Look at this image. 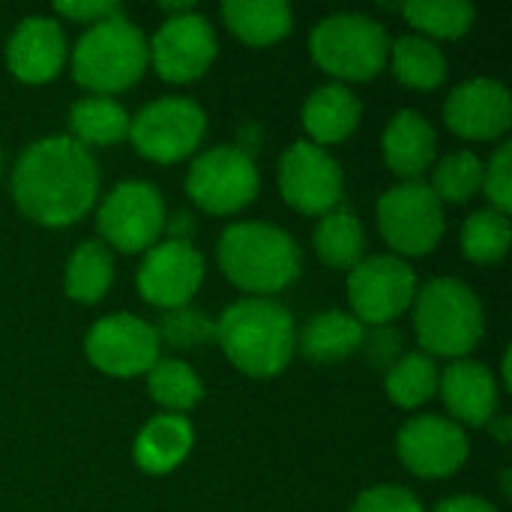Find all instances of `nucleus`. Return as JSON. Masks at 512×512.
Listing matches in <instances>:
<instances>
[{
	"label": "nucleus",
	"instance_id": "6",
	"mask_svg": "<svg viewBox=\"0 0 512 512\" xmlns=\"http://www.w3.org/2000/svg\"><path fill=\"white\" fill-rule=\"evenodd\" d=\"M312 60L333 78L369 81L375 78L390 57V36L375 18L342 12L324 18L309 39Z\"/></svg>",
	"mask_w": 512,
	"mask_h": 512
},
{
	"label": "nucleus",
	"instance_id": "37",
	"mask_svg": "<svg viewBox=\"0 0 512 512\" xmlns=\"http://www.w3.org/2000/svg\"><path fill=\"white\" fill-rule=\"evenodd\" d=\"M57 15H66L72 21H81V24H99L111 15H120V6L111 3V0H75V3H57L54 6Z\"/></svg>",
	"mask_w": 512,
	"mask_h": 512
},
{
	"label": "nucleus",
	"instance_id": "31",
	"mask_svg": "<svg viewBox=\"0 0 512 512\" xmlns=\"http://www.w3.org/2000/svg\"><path fill=\"white\" fill-rule=\"evenodd\" d=\"M402 15L411 27L435 39H459L474 24V6L462 0H414L402 6Z\"/></svg>",
	"mask_w": 512,
	"mask_h": 512
},
{
	"label": "nucleus",
	"instance_id": "32",
	"mask_svg": "<svg viewBox=\"0 0 512 512\" xmlns=\"http://www.w3.org/2000/svg\"><path fill=\"white\" fill-rule=\"evenodd\" d=\"M510 219L498 210L474 213L462 228V252L474 264H498L510 249Z\"/></svg>",
	"mask_w": 512,
	"mask_h": 512
},
{
	"label": "nucleus",
	"instance_id": "10",
	"mask_svg": "<svg viewBox=\"0 0 512 512\" xmlns=\"http://www.w3.org/2000/svg\"><path fill=\"white\" fill-rule=\"evenodd\" d=\"M417 297V276L411 264L393 255L363 258L348 273V300L354 318L366 324H390L402 312L411 309Z\"/></svg>",
	"mask_w": 512,
	"mask_h": 512
},
{
	"label": "nucleus",
	"instance_id": "5",
	"mask_svg": "<svg viewBox=\"0 0 512 512\" xmlns=\"http://www.w3.org/2000/svg\"><path fill=\"white\" fill-rule=\"evenodd\" d=\"M483 306L459 279H432L414 297L417 339L429 357H465L483 336Z\"/></svg>",
	"mask_w": 512,
	"mask_h": 512
},
{
	"label": "nucleus",
	"instance_id": "15",
	"mask_svg": "<svg viewBox=\"0 0 512 512\" xmlns=\"http://www.w3.org/2000/svg\"><path fill=\"white\" fill-rule=\"evenodd\" d=\"M204 279V258L189 240H162L150 246L141 270L138 291L159 309H183Z\"/></svg>",
	"mask_w": 512,
	"mask_h": 512
},
{
	"label": "nucleus",
	"instance_id": "41",
	"mask_svg": "<svg viewBox=\"0 0 512 512\" xmlns=\"http://www.w3.org/2000/svg\"><path fill=\"white\" fill-rule=\"evenodd\" d=\"M0 165H3V156H0Z\"/></svg>",
	"mask_w": 512,
	"mask_h": 512
},
{
	"label": "nucleus",
	"instance_id": "25",
	"mask_svg": "<svg viewBox=\"0 0 512 512\" xmlns=\"http://www.w3.org/2000/svg\"><path fill=\"white\" fill-rule=\"evenodd\" d=\"M69 132L81 147H111L129 138V114L111 96H87L72 105Z\"/></svg>",
	"mask_w": 512,
	"mask_h": 512
},
{
	"label": "nucleus",
	"instance_id": "19",
	"mask_svg": "<svg viewBox=\"0 0 512 512\" xmlns=\"http://www.w3.org/2000/svg\"><path fill=\"white\" fill-rule=\"evenodd\" d=\"M438 390L456 420L468 426L492 423L495 408H498V384H495V375L483 363L456 360L438 381Z\"/></svg>",
	"mask_w": 512,
	"mask_h": 512
},
{
	"label": "nucleus",
	"instance_id": "16",
	"mask_svg": "<svg viewBox=\"0 0 512 512\" xmlns=\"http://www.w3.org/2000/svg\"><path fill=\"white\" fill-rule=\"evenodd\" d=\"M468 435L441 417H417L399 432V459L405 468L426 480L453 477L468 462Z\"/></svg>",
	"mask_w": 512,
	"mask_h": 512
},
{
	"label": "nucleus",
	"instance_id": "21",
	"mask_svg": "<svg viewBox=\"0 0 512 512\" xmlns=\"http://www.w3.org/2000/svg\"><path fill=\"white\" fill-rule=\"evenodd\" d=\"M192 450V426L180 414L153 417L135 438V462L147 474L174 471Z\"/></svg>",
	"mask_w": 512,
	"mask_h": 512
},
{
	"label": "nucleus",
	"instance_id": "23",
	"mask_svg": "<svg viewBox=\"0 0 512 512\" xmlns=\"http://www.w3.org/2000/svg\"><path fill=\"white\" fill-rule=\"evenodd\" d=\"M363 339H366V327L354 315L333 309L315 315L306 324V330L300 333V351L312 363H339L351 357L357 348H363Z\"/></svg>",
	"mask_w": 512,
	"mask_h": 512
},
{
	"label": "nucleus",
	"instance_id": "40",
	"mask_svg": "<svg viewBox=\"0 0 512 512\" xmlns=\"http://www.w3.org/2000/svg\"><path fill=\"white\" fill-rule=\"evenodd\" d=\"M492 429H495V438H498V441H507V438H510V420H498Z\"/></svg>",
	"mask_w": 512,
	"mask_h": 512
},
{
	"label": "nucleus",
	"instance_id": "7",
	"mask_svg": "<svg viewBox=\"0 0 512 512\" xmlns=\"http://www.w3.org/2000/svg\"><path fill=\"white\" fill-rule=\"evenodd\" d=\"M261 186L252 156L240 147H213L201 153L186 177L189 198L213 216H228L255 201Z\"/></svg>",
	"mask_w": 512,
	"mask_h": 512
},
{
	"label": "nucleus",
	"instance_id": "29",
	"mask_svg": "<svg viewBox=\"0 0 512 512\" xmlns=\"http://www.w3.org/2000/svg\"><path fill=\"white\" fill-rule=\"evenodd\" d=\"M438 366L429 354H405L390 366L387 396L399 408H420L438 393Z\"/></svg>",
	"mask_w": 512,
	"mask_h": 512
},
{
	"label": "nucleus",
	"instance_id": "33",
	"mask_svg": "<svg viewBox=\"0 0 512 512\" xmlns=\"http://www.w3.org/2000/svg\"><path fill=\"white\" fill-rule=\"evenodd\" d=\"M483 171H486V165L477 159V153H471V150L450 153L435 168L432 192L441 201L465 204V201H471L483 189Z\"/></svg>",
	"mask_w": 512,
	"mask_h": 512
},
{
	"label": "nucleus",
	"instance_id": "2",
	"mask_svg": "<svg viewBox=\"0 0 512 512\" xmlns=\"http://www.w3.org/2000/svg\"><path fill=\"white\" fill-rule=\"evenodd\" d=\"M216 339L228 360L252 378L279 375L297 348L294 318L285 306L264 297L240 300L225 309L216 324Z\"/></svg>",
	"mask_w": 512,
	"mask_h": 512
},
{
	"label": "nucleus",
	"instance_id": "34",
	"mask_svg": "<svg viewBox=\"0 0 512 512\" xmlns=\"http://www.w3.org/2000/svg\"><path fill=\"white\" fill-rule=\"evenodd\" d=\"M159 336H165L171 345H180V348H189V345H198V342H207V339H216V324H210L207 318H201L195 309H174L165 315L162 321V330H156Z\"/></svg>",
	"mask_w": 512,
	"mask_h": 512
},
{
	"label": "nucleus",
	"instance_id": "30",
	"mask_svg": "<svg viewBox=\"0 0 512 512\" xmlns=\"http://www.w3.org/2000/svg\"><path fill=\"white\" fill-rule=\"evenodd\" d=\"M147 390L168 414L180 417L204 396L198 375L183 360H156V366L147 372Z\"/></svg>",
	"mask_w": 512,
	"mask_h": 512
},
{
	"label": "nucleus",
	"instance_id": "18",
	"mask_svg": "<svg viewBox=\"0 0 512 512\" xmlns=\"http://www.w3.org/2000/svg\"><path fill=\"white\" fill-rule=\"evenodd\" d=\"M63 60H66V36L57 21L42 15L24 18L6 45L9 72L24 84L51 81L63 69Z\"/></svg>",
	"mask_w": 512,
	"mask_h": 512
},
{
	"label": "nucleus",
	"instance_id": "14",
	"mask_svg": "<svg viewBox=\"0 0 512 512\" xmlns=\"http://www.w3.org/2000/svg\"><path fill=\"white\" fill-rule=\"evenodd\" d=\"M159 333L135 315L102 318L87 333V357L96 369L114 378L150 372L159 360Z\"/></svg>",
	"mask_w": 512,
	"mask_h": 512
},
{
	"label": "nucleus",
	"instance_id": "26",
	"mask_svg": "<svg viewBox=\"0 0 512 512\" xmlns=\"http://www.w3.org/2000/svg\"><path fill=\"white\" fill-rule=\"evenodd\" d=\"M315 252L333 270H354L366 252V234L351 207L330 210L315 228Z\"/></svg>",
	"mask_w": 512,
	"mask_h": 512
},
{
	"label": "nucleus",
	"instance_id": "22",
	"mask_svg": "<svg viewBox=\"0 0 512 512\" xmlns=\"http://www.w3.org/2000/svg\"><path fill=\"white\" fill-rule=\"evenodd\" d=\"M357 123H360V102L342 84L318 87L303 105V126L318 147L345 141L357 129Z\"/></svg>",
	"mask_w": 512,
	"mask_h": 512
},
{
	"label": "nucleus",
	"instance_id": "35",
	"mask_svg": "<svg viewBox=\"0 0 512 512\" xmlns=\"http://www.w3.org/2000/svg\"><path fill=\"white\" fill-rule=\"evenodd\" d=\"M483 192L492 201V210L498 213H510L512 207V144H501L489 162V168L483 171Z\"/></svg>",
	"mask_w": 512,
	"mask_h": 512
},
{
	"label": "nucleus",
	"instance_id": "11",
	"mask_svg": "<svg viewBox=\"0 0 512 512\" xmlns=\"http://www.w3.org/2000/svg\"><path fill=\"white\" fill-rule=\"evenodd\" d=\"M99 234L120 252H141L156 246L165 228L162 195L150 183H120L99 207Z\"/></svg>",
	"mask_w": 512,
	"mask_h": 512
},
{
	"label": "nucleus",
	"instance_id": "17",
	"mask_svg": "<svg viewBox=\"0 0 512 512\" xmlns=\"http://www.w3.org/2000/svg\"><path fill=\"white\" fill-rule=\"evenodd\" d=\"M444 120L456 135L471 141L501 138L512 126L510 90L492 78H471L450 93Z\"/></svg>",
	"mask_w": 512,
	"mask_h": 512
},
{
	"label": "nucleus",
	"instance_id": "1",
	"mask_svg": "<svg viewBox=\"0 0 512 512\" xmlns=\"http://www.w3.org/2000/svg\"><path fill=\"white\" fill-rule=\"evenodd\" d=\"M99 192V171L87 147L69 135H54L30 144L15 171L12 195L24 216L39 225H72L93 207Z\"/></svg>",
	"mask_w": 512,
	"mask_h": 512
},
{
	"label": "nucleus",
	"instance_id": "38",
	"mask_svg": "<svg viewBox=\"0 0 512 512\" xmlns=\"http://www.w3.org/2000/svg\"><path fill=\"white\" fill-rule=\"evenodd\" d=\"M363 345L369 348V357H372L375 363H387V360H393V357L399 354L402 339H399V333L378 330V333H372L369 339H363Z\"/></svg>",
	"mask_w": 512,
	"mask_h": 512
},
{
	"label": "nucleus",
	"instance_id": "28",
	"mask_svg": "<svg viewBox=\"0 0 512 512\" xmlns=\"http://www.w3.org/2000/svg\"><path fill=\"white\" fill-rule=\"evenodd\" d=\"M114 279V258L99 240L81 243L66 264V294L78 303H96L105 297Z\"/></svg>",
	"mask_w": 512,
	"mask_h": 512
},
{
	"label": "nucleus",
	"instance_id": "4",
	"mask_svg": "<svg viewBox=\"0 0 512 512\" xmlns=\"http://www.w3.org/2000/svg\"><path fill=\"white\" fill-rule=\"evenodd\" d=\"M150 63L147 39L123 12L90 24L72 51V75L96 96L132 87Z\"/></svg>",
	"mask_w": 512,
	"mask_h": 512
},
{
	"label": "nucleus",
	"instance_id": "20",
	"mask_svg": "<svg viewBox=\"0 0 512 512\" xmlns=\"http://www.w3.org/2000/svg\"><path fill=\"white\" fill-rule=\"evenodd\" d=\"M384 162L399 177L417 180L435 162V129L417 111H399L384 129Z\"/></svg>",
	"mask_w": 512,
	"mask_h": 512
},
{
	"label": "nucleus",
	"instance_id": "13",
	"mask_svg": "<svg viewBox=\"0 0 512 512\" xmlns=\"http://www.w3.org/2000/svg\"><path fill=\"white\" fill-rule=\"evenodd\" d=\"M153 69L171 84H189L201 78L216 60V33L204 15L195 9L186 15H171L153 33L147 45Z\"/></svg>",
	"mask_w": 512,
	"mask_h": 512
},
{
	"label": "nucleus",
	"instance_id": "9",
	"mask_svg": "<svg viewBox=\"0 0 512 512\" xmlns=\"http://www.w3.org/2000/svg\"><path fill=\"white\" fill-rule=\"evenodd\" d=\"M204 129H207V114L201 111V105L183 96L159 99L129 120V138L135 150L144 159L162 165L189 156L201 144Z\"/></svg>",
	"mask_w": 512,
	"mask_h": 512
},
{
	"label": "nucleus",
	"instance_id": "8",
	"mask_svg": "<svg viewBox=\"0 0 512 512\" xmlns=\"http://www.w3.org/2000/svg\"><path fill=\"white\" fill-rule=\"evenodd\" d=\"M378 228L399 255H426L444 237V207L432 186L408 180L378 201Z\"/></svg>",
	"mask_w": 512,
	"mask_h": 512
},
{
	"label": "nucleus",
	"instance_id": "39",
	"mask_svg": "<svg viewBox=\"0 0 512 512\" xmlns=\"http://www.w3.org/2000/svg\"><path fill=\"white\" fill-rule=\"evenodd\" d=\"M435 512H495L492 504H486L483 498L474 495H459V498H447Z\"/></svg>",
	"mask_w": 512,
	"mask_h": 512
},
{
	"label": "nucleus",
	"instance_id": "36",
	"mask_svg": "<svg viewBox=\"0 0 512 512\" xmlns=\"http://www.w3.org/2000/svg\"><path fill=\"white\" fill-rule=\"evenodd\" d=\"M351 512H423V507L402 486H375L354 501Z\"/></svg>",
	"mask_w": 512,
	"mask_h": 512
},
{
	"label": "nucleus",
	"instance_id": "27",
	"mask_svg": "<svg viewBox=\"0 0 512 512\" xmlns=\"http://www.w3.org/2000/svg\"><path fill=\"white\" fill-rule=\"evenodd\" d=\"M390 51H393V72L405 87L435 90L447 78V57L432 39L402 36Z\"/></svg>",
	"mask_w": 512,
	"mask_h": 512
},
{
	"label": "nucleus",
	"instance_id": "24",
	"mask_svg": "<svg viewBox=\"0 0 512 512\" xmlns=\"http://www.w3.org/2000/svg\"><path fill=\"white\" fill-rule=\"evenodd\" d=\"M222 18L237 39L255 48L273 45L291 30V6L282 0H228Z\"/></svg>",
	"mask_w": 512,
	"mask_h": 512
},
{
	"label": "nucleus",
	"instance_id": "3",
	"mask_svg": "<svg viewBox=\"0 0 512 512\" xmlns=\"http://www.w3.org/2000/svg\"><path fill=\"white\" fill-rule=\"evenodd\" d=\"M219 267L240 291L267 297L300 276V249L276 225L237 222L219 237Z\"/></svg>",
	"mask_w": 512,
	"mask_h": 512
},
{
	"label": "nucleus",
	"instance_id": "12",
	"mask_svg": "<svg viewBox=\"0 0 512 512\" xmlns=\"http://www.w3.org/2000/svg\"><path fill=\"white\" fill-rule=\"evenodd\" d=\"M279 189L294 210L306 216H327L339 207L345 183L336 159L324 147L297 141L279 162Z\"/></svg>",
	"mask_w": 512,
	"mask_h": 512
}]
</instances>
